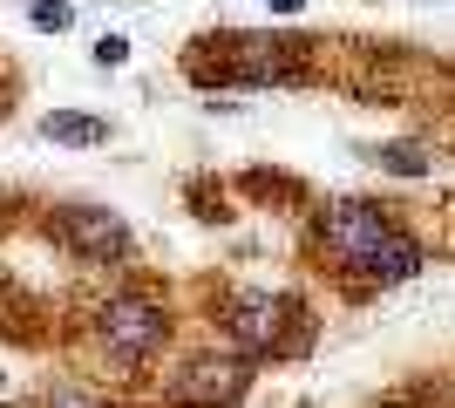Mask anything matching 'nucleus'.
Segmentation results:
<instances>
[{
  "instance_id": "nucleus-1",
  "label": "nucleus",
  "mask_w": 455,
  "mask_h": 408,
  "mask_svg": "<svg viewBox=\"0 0 455 408\" xmlns=\"http://www.w3.org/2000/svg\"><path fill=\"white\" fill-rule=\"evenodd\" d=\"M313 245L326 252V266L361 279V286H401L421 272V238L401 225L395 212H380L367 197H333L313 218Z\"/></svg>"
},
{
  "instance_id": "nucleus-2",
  "label": "nucleus",
  "mask_w": 455,
  "mask_h": 408,
  "mask_svg": "<svg viewBox=\"0 0 455 408\" xmlns=\"http://www.w3.org/2000/svg\"><path fill=\"white\" fill-rule=\"evenodd\" d=\"M89 333H95V354H102L116 374H143L156 354L171 348L177 313H171V300H164V292L123 286V292H109V300L89 313Z\"/></svg>"
},
{
  "instance_id": "nucleus-3",
  "label": "nucleus",
  "mask_w": 455,
  "mask_h": 408,
  "mask_svg": "<svg viewBox=\"0 0 455 408\" xmlns=\"http://www.w3.org/2000/svg\"><path fill=\"white\" fill-rule=\"evenodd\" d=\"M218 333H225L231 354L245 361H279V354H306V313L292 292H272V286H238L218 300Z\"/></svg>"
},
{
  "instance_id": "nucleus-4",
  "label": "nucleus",
  "mask_w": 455,
  "mask_h": 408,
  "mask_svg": "<svg viewBox=\"0 0 455 408\" xmlns=\"http://www.w3.org/2000/svg\"><path fill=\"white\" fill-rule=\"evenodd\" d=\"M197 82H238V89H285L306 82V55L292 35H204V48L190 55Z\"/></svg>"
},
{
  "instance_id": "nucleus-5",
  "label": "nucleus",
  "mask_w": 455,
  "mask_h": 408,
  "mask_svg": "<svg viewBox=\"0 0 455 408\" xmlns=\"http://www.w3.org/2000/svg\"><path fill=\"white\" fill-rule=\"evenodd\" d=\"M245 395H251V361L231 348L184 354L164 374V402L171 408H245Z\"/></svg>"
},
{
  "instance_id": "nucleus-6",
  "label": "nucleus",
  "mask_w": 455,
  "mask_h": 408,
  "mask_svg": "<svg viewBox=\"0 0 455 408\" xmlns=\"http://www.w3.org/2000/svg\"><path fill=\"white\" fill-rule=\"evenodd\" d=\"M48 238L68 259H82V266H130L136 259V232L109 204H61V212H48Z\"/></svg>"
},
{
  "instance_id": "nucleus-7",
  "label": "nucleus",
  "mask_w": 455,
  "mask_h": 408,
  "mask_svg": "<svg viewBox=\"0 0 455 408\" xmlns=\"http://www.w3.org/2000/svg\"><path fill=\"white\" fill-rule=\"evenodd\" d=\"M41 136H48V143H68V150H95V143H109V123L82 116V109H48V116H41Z\"/></svg>"
},
{
  "instance_id": "nucleus-8",
  "label": "nucleus",
  "mask_w": 455,
  "mask_h": 408,
  "mask_svg": "<svg viewBox=\"0 0 455 408\" xmlns=\"http://www.w3.org/2000/svg\"><path fill=\"white\" fill-rule=\"evenodd\" d=\"M367 156H374L380 171H395V177H428L435 171V156L421 150V143H374Z\"/></svg>"
},
{
  "instance_id": "nucleus-9",
  "label": "nucleus",
  "mask_w": 455,
  "mask_h": 408,
  "mask_svg": "<svg viewBox=\"0 0 455 408\" xmlns=\"http://www.w3.org/2000/svg\"><path fill=\"white\" fill-rule=\"evenodd\" d=\"M28 20H35L41 35H68V28H76V7H68V0H28Z\"/></svg>"
},
{
  "instance_id": "nucleus-10",
  "label": "nucleus",
  "mask_w": 455,
  "mask_h": 408,
  "mask_svg": "<svg viewBox=\"0 0 455 408\" xmlns=\"http://www.w3.org/2000/svg\"><path fill=\"white\" fill-rule=\"evenodd\" d=\"M41 408H116V402H109V395H95V388H48Z\"/></svg>"
},
{
  "instance_id": "nucleus-11",
  "label": "nucleus",
  "mask_w": 455,
  "mask_h": 408,
  "mask_svg": "<svg viewBox=\"0 0 455 408\" xmlns=\"http://www.w3.org/2000/svg\"><path fill=\"white\" fill-rule=\"evenodd\" d=\"M130 61V35H102L95 41V68H123Z\"/></svg>"
},
{
  "instance_id": "nucleus-12",
  "label": "nucleus",
  "mask_w": 455,
  "mask_h": 408,
  "mask_svg": "<svg viewBox=\"0 0 455 408\" xmlns=\"http://www.w3.org/2000/svg\"><path fill=\"white\" fill-rule=\"evenodd\" d=\"M306 0H272V14H299Z\"/></svg>"
},
{
  "instance_id": "nucleus-13",
  "label": "nucleus",
  "mask_w": 455,
  "mask_h": 408,
  "mask_svg": "<svg viewBox=\"0 0 455 408\" xmlns=\"http://www.w3.org/2000/svg\"><path fill=\"white\" fill-rule=\"evenodd\" d=\"M0 116H7V96H0Z\"/></svg>"
}]
</instances>
